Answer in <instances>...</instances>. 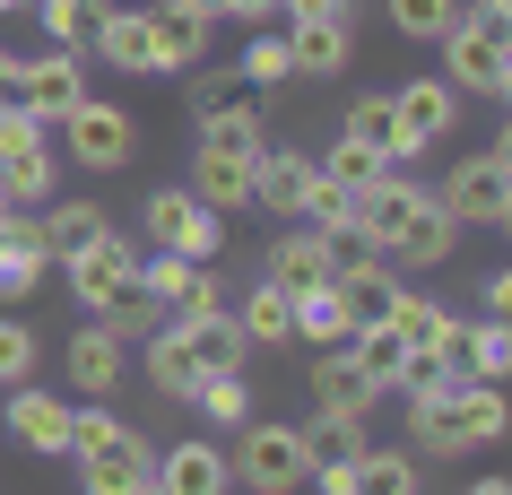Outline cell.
I'll use <instances>...</instances> for the list:
<instances>
[{
    "label": "cell",
    "mask_w": 512,
    "mask_h": 495,
    "mask_svg": "<svg viewBox=\"0 0 512 495\" xmlns=\"http://www.w3.org/2000/svg\"><path fill=\"white\" fill-rule=\"evenodd\" d=\"M452 244H460V226H452V209H443V200L426 192V209H417V218H408V235L391 252H382V261H391V270H443V261H452Z\"/></svg>",
    "instance_id": "44dd1931"
},
{
    "label": "cell",
    "mask_w": 512,
    "mask_h": 495,
    "mask_svg": "<svg viewBox=\"0 0 512 495\" xmlns=\"http://www.w3.org/2000/svg\"><path fill=\"white\" fill-rule=\"evenodd\" d=\"M270 148V131H261V105H235V113H209L200 131H191V157H235V165H252Z\"/></svg>",
    "instance_id": "d4e9b609"
},
{
    "label": "cell",
    "mask_w": 512,
    "mask_h": 495,
    "mask_svg": "<svg viewBox=\"0 0 512 495\" xmlns=\"http://www.w3.org/2000/svg\"><path fill=\"white\" fill-rule=\"evenodd\" d=\"M434 53H443V79H452V96H512V27H495V18H469L460 9L452 27L434 35Z\"/></svg>",
    "instance_id": "3957f363"
},
{
    "label": "cell",
    "mask_w": 512,
    "mask_h": 495,
    "mask_svg": "<svg viewBox=\"0 0 512 495\" xmlns=\"http://www.w3.org/2000/svg\"><path fill=\"white\" fill-rule=\"evenodd\" d=\"M44 139H53V131H44L27 105H0V165H9V157H27V148H44Z\"/></svg>",
    "instance_id": "bcb514c9"
},
{
    "label": "cell",
    "mask_w": 512,
    "mask_h": 495,
    "mask_svg": "<svg viewBox=\"0 0 512 495\" xmlns=\"http://www.w3.org/2000/svg\"><path fill=\"white\" fill-rule=\"evenodd\" d=\"M278 0H226V27H270Z\"/></svg>",
    "instance_id": "c3c4849f"
},
{
    "label": "cell",
    "mask_w": 512,
    "mask_h": 495,
    "mask_svg": "<svg viewBox=\"0 0 512 495\" xmlns=\"http://www.w3.org/2000/svg\"><path fill=\"white\" fill-rule=\"evenodd\" d=\"M460 374H469V383H504V374H512V330H504V313L460 322Z\"/></svg>",
    "instance_id": "f546056e"
},
{
    "label": "cell",
    "mask_w": 512,
    "mask_h": 495,
    "mask_svg": "<svg viewBox=\"0 0 512 495\" xmlns=\"http://www.w3.org/2000/svg\"><path fill=\"white\" fill-rule=\"evenodd\" d=\"M157 322H165V304L148 296L139 278H122V287H113V296L96 304V330H113L122 348H131V339H148V330H157Z\"/></svg>",
    "instance_id": "e575fe53"
},
{
    "label": "cell",
    "mask_w": 512,
    "mask_h": 495,
    "mask_svg": "<svg viewBox=\"0 0 512 495\" xmlns=\"http://www.w3.org/2000/svg\"><path fill=\"white\" fill-rule=\"evenodd\" d=\"M191 18H209V27H226V0H183Z\"/></svg>",
    "instance_id": "816d5d0a"
},
{
    "label": "cell",
    "mask_w": 512,
    "mask_h": 495,
    "mask_svg": "<svg viewBox=\"0 0 512 495\" xmlns=\"http://www.w3.org/2000/svg\"><path fill=\"white\" fill-rule=\"evenodd\" d=\"M313 174H322V183H339V192H365V183H374V174H382V157H365L356 139H330V148H322V165H313Z\"/></svg>",
    "instance_id": "f6af8a7d"
},
{
    "label": "cell",
    "mask_w": 512,
    "mask_h": 495,
    "mask_svg": "<svg viewBox=\"0 0 512 495\" xmlns=\"http://www.w3.org/2000/svg\"><path fill=\"white\" fill-rule=\"evenodd\" d=\"M183 409H200L217 435H235L243 417H252V383H243V365H235V374H200V391H191Z\"/></svg>",
    "instance_id": "74e56055"
},
{
    "label": "cell",
    "mask_w": 512,
    "mask_h": 495,
    "mask_svg": "<svg viewBox=\"0 0 512 495\" xmlns=\"http://www.w3.org/2000/svg\"><path fill=\"white\" fill-rule=\"evenodd\" d=\"M478 313H512V270H486L478 278Z\"/></svg>",
    "instance_id": "7dc6e473"
},
{
    "label": "cell",
    "mask_w": 512,
    "mask_h": 495,
    "mask_svg": "<svg viewBox=\"0 0 512 495\" xmlns=\"http://www.w3.org/2000/svg\"><path fill=\"white\" fill-rule=\"evenodd\" d=\"M61 461H79V495H148L157 487V443L139 435L131 417H113L105 400L70 409V452Z\"/></svg>",
    "instance_id": "6da1fadb"
},
{
    "label": "cell",
    "mask_w": 512,
    "mask_h": 495,
    "mask_svg": "<svg viewBox=\"0 0 512 495\" xmlns=\"http://www.w3.org/2000/svg\"><path fill=\"white\" fill-rule=\"evenodd\" d=\"M0 426H9V443H18V452H35V461H61V452H70V400H61V391H44V383H9Z\"/></svg>",
    "instance_id": "9c48e42d"
},
{
    "label": "cell",
    "mask_w": 512,
    "mask_h": 495,
    "mask_svg": "<svg viewBox=\"0 0 512 495\" xmlns=\"http://www.w3.org/2000/svg\"><path fill=\"white\" fill-rule=\"evenodd\" d=\"M61 365H70V383L87 391V400H113L122 391V365H131V348L113 339V330H70V348H61Z\"/></svg>",
    "instance_id": "d6986e66"
},
{
    "label": "cell",
    "mask_w": 512,
    "mask_h": 495,
    "mask_svg": "<svg viewBox=\"0 0 512 495\" xmlns=\"http://www.w3.org/2000/svg\"><path fill=\"white\" fill-rule=\"evenodd\" d=\"M139 348H148V383H157V400H191V391H200V365H191V348H183V330H174V322H157Z\"/></svg>",
    "instance_id": "4dcf8cb0"
},
{
    "label": "cell",
    "mask_w": 512,
    "mask_h": 495,
    "mask_svg": "<svg viewBox=\"0 0 512 495\" xmlns=\"http://www.w3.org/2000/svg\"><path fill=\"white\" fill-rule=\"evenodd\" d=\"M287 18H330V9H356V0H278Z\"/></svg>",
    "instance_id": "681fc988"
},
{
    "label": "cell",
    "mask_w": 512,
    "mask_h": 495,
    "mask_svg": "<svg viewBox=\"0 0 512 495\" xmlns=\"http://www.w3.org/2000/svg\"><path fill=\"white\" fill-rule=\"evenodd\" d=\"M304 192H313V157L270 139V148L252 157V209H270V218H304Z\"/></svg>",
    "instance_id": "2e32d148"
},
{
    "label": "cell",
    "mask_w": 512,
    "mask_h": 495,
    "mask_svg": "<svg viewBox=\"0 0 512 495\" xmlns=\"http://www.w3.org/2000/svg\"><path fill=\"white\" fill-rule=\"evenodd\" d=\"M348 495H426V469H417V452L365 443V452L348 461Z\"/></svg>",
    "instance_id": "cb8c5ba5"
},
{
    "label": "cell",
    "mask_w": 512,
    "mask_h": 495,
    "mask_svg": "<svg viewBox=\"0 0 512 495\" xmlns=\"http://www.w3.org/2000/svg\"><path fill=\"white\" fill-rule=\"evenodd\" d=\"M139 18H148V70H174V79H191V70L209 61V18H191L183 0H148Z\"/></svg>",
    "instance_id": "7c38bea8"
},
{
    "label": "cell",
    "mask_w": 512,
    "mask_h": 495,
    "mask_svg": "<svg viewBox=\"0 0 512 495\" xmlns=\"http://www.w3.org/2000/svg\"><path fill=\"white\" fill-rule=\"evenodd\" d=\"M382 322L408 339V357H460V313L443 296H426V287H408V278H400V296L382 304Z\"/></svg>",
    "instance_id": "8fae6325"
},
{
    "label": "cell",
    "mask_w": 512,
    "mask_h": 495,
    "mask_svg": "<svg viewBox=\"0 0 512 495\" xmlns=\"http://www.w3.org/2000/svg\"><path fill=\"white\" fill-rule=\"evenodd\" d=\"M148 495H165V487H148Z\"/></svg>",
    "instance_id": "6f0895ef"
},
{
    "label": "cell",
    "mask_w": 512,
    "mask_h": 495,
    "mask_svg": "<svg viewBox=\"0 0 512 495\" xmlns=\"http://www.w3.org/2000/svg\"><path fill=\"white\" fill-rule=\"evenodd\" d=\"M53 131H61V157L79 165V174H122V165L139 157V122L113 105V96H96V87H87L79 105L61 113Z\"/></svg>",
    "instance_id": "277c9868"
},
{
    "label": "cell",
    "mask_w": 512,
    "mask_h": 495,
    "mask_svg": "<svg viewBox=\"0 0 512 495\" xmlns=\"http://www.w3.org/2000/svg\"><path fill=\"white\" fill-rule=\"evenodd\" d=\"M469 18H495V27H512V0H478Z\"/></svg>",
    "instance_id": "f5cc1de1"
},
{
    "label": "cell",
    "mask_w": 512,
    "mask_h": 495,
    "mask_svg": "<svg viewBox=\"0 0 512 495\" xmlns=\"http://www.w3.org/2000/svg\"><path fill=\"white\" fill-rule=\"evenodd\" d=\"M339 348H348V357L365 365V374H374L382 391L400 383V365H408V339H400V330H391V322H356L348 339H339Z\"/></svg>",
    "instance_id": "8d00e7d4"
},
{
    "label": "cell",
    "mask_w": 512,
    "mask_h": 495,
    "mask_svg": "<svg viewBox=\"0 0 512 495\" xmlns=\"http://www.w3.org/2000/svg\"><path fill=\"white\" fill-rule=\"evenodd\" d=\"M79 96H87V53H61V44H44V53L18 61V96H9V105H27L35 122L53 131L61 113L79 105Z\"/></svg>",
    "instance_id": "ba28073f"
},
{
    "label": "cell",
    "mask_w": 512,
    "mask_h": 495,
    "mask_svg": "<svg viewBox=\"0 0 512 495\" xmlns=\"http://www.w3.org/2000/svg\"><path fill=\"white\" fill-rule=\"evenodd\" d=\"M157 487L165 495H235L226 443H217V435H183L174 452H157Z\"/></svg>",
    "instance_id": "5bb4252c"
},
{
    "label": "cell",
    "mask_w": 512,
    "mask_h": 495,
    "mask_svg": "<svg viewBox=\"0 0 512 495\" xmlns=\"http://www.w3.org/2000/svg\"><path fill=\"white\" fill-rule=\"evenodd\" d=\"M18 96V53H0V105Z\"/></svg>",
    "instance_id": "f907efd6"
},
{
    "label": "cell",
    "mask_w": 512,
    "mask_h": 495,
    "mask_svg": "<svg viewBox=\"0 0 512 495\" xmlns=\"http://www.w3.org/2000/svg\"><path fill=\"white\" fill-rule=\"evenodd\" d=\"M443 417H452V452H486V443H504L512 400H504V383H460L443 400Z\"/></svg>",
    "instance_id": "ac0fdd59"
},
{
    "label": "cell",
    "mask_w": 512,
    "mask_h": 495,
    "mask_svg": "<svg viewBox=\"0 0 512 495\" xmlns=\"http://www.w3.org/2000/svg\"><path fill=\"white\" fill-rule=\"evenodd\" d=\"M0 218H9V200H0Z\"/></svg>",
    "instance_id": "9f6ffc18"
},
{
    "label": "cell",
    "mask_w": 512,
    "mask_h": 495,
    "mask_svg": "<svg viewBox=\"0 0 512 495\" xmlns=\"http://www.w3.org/2000/svg\"><path fill=\"white\" fill-rule=\"evenodd\" d=\"M235 79L252 87V96H287V87H296V53H287V35H278V27H252V35H243Z\"/></svg>",
    "instance_id": "4316f807"
},
{
    "label": "cell",
    "mask_w": 512,
    "mask_h": 495,
    "mask_svg": "<svg viewBox=\"0 0 512 495\" xmlns=\"http://www.w3.org/2000/svg\"><path fill=\"white\" fill-rule=\"evenodd\" d=\"M87 53L105 61V70H122V79H148V18L122 9V0H105V9H96V35H87Z\"/></svg>",
    "instance_id": "ffe728a7"
},
{
    "label": "cell",
    "mask_w": 512,
    "mask_h": 495,
    "mask_svg": "<svg viewBox=\"0 0 512 495\" xmlns=\"http://www.w3.org/2000/svg\"><path fill=\"white\" fill-rule=\"evenodd\" d=\"M235 105H261L235 70H191V122H209V113H235Z\"/></svg>",
    "instance_id": "ee69618b"
},
{
    "label": "cell",
    "mask_w": 512,
    "mask_h": 495,
    "mask_svg": "<svg viewBox=\"0 0 512 495\" xmlns=\"http://www.w3.org/2000/svg\"><path fill=\"white\" fill-rule=\"evenodd\" d=\"M35 18H44V35H53L61 53H87V35H96V9L105 0H27Z\"/></svg>",
    "instance_id": "b9f144b4"
},
{
    "label": "cell",
    "mask_w": 512,
    "mask_h": 495,
    "mask_svg": "<svg viewBox=\"0 0 512 495\" xmlns=\"http://www.w3.org/2000/svg\"><path fill=\"white\" fill-rule=\"evenodd\" d=\"M434 200L452 209V226H478V235H495V226L512 218V157L504 139H486V148H469V157L434 183Z\"/></svg>",
    "instance_id": "5b68a950"
},
{
    "label": "cell",
    "mask_w": 512,
    "mask_h": 495,
    "mask_svg": "<svg viewBox=\"0 0 512 495\" xmlns=\"http://www.w3.org/2000/svg\"><path fill=\"white\" fill-rule=\"evenodd\" d=\"M226 469H235V487H252V495H296L304 478H313V452H304L296 417H243Z\"/></svg>",
    "instance_id": "7a4b0ae2"
},
{
    "label": "cell",
    "mask_w": 512,
    "mask_h": 495,
    "mask_svg": "<svg viewBox=\"0 0 512 495\" xmlns=\"http://www.w3.org/2000/svg\"><path fill=\"white\" fill-rule=\"evenodd\" d=\"M139 235H148L157 252H174V261H217V244H226V218H217V209L191 192V183H157V192L139 200Z\"/></svg>",
    "instance_id": "8992f818"
},
{
    "label": "cell",
    "mask_w": 512,
    "mask_h": 495,
    "mask_svg": "<svg viewBox=\"0 0 512 495\" xmlns=\"http://www.w3.org/2000/svg\"><path fill=\"white\" fill-rule=\"evenodd\" d=\"M469 495H512V487H504V478H478V487H469Z\"/></svg>",
    "instance_id": "db71d44e"
},
{
    "label": "cell",
    "mask_w": 512,
    "mask_h": 495,
    "mask_svg": "<svg viewBox=\"0 0 512 495\" xmlns=\"http://www.w3.org/2000/svg\"><path fill=\"white\" fill-rule=\"evenodd\" d=\"M53 192H61V157H53V139L0 165V200H9V209H44Z\"/></svg>",
    "instance_id": "1f68e13d"
},
{
    "label": "cell",
    "mask_w": 512,
    "mask_h": 495,
    "mask_svg": "<svg viewBox=\"0 0 512 495\" xmlns=\"http://www.w3.org/2000/svg\"><path fill=\"white\" fill-rule=\"evenodd\" d=\"M452 18H460V0H382V27H400L408 44H434Z\"/></svg>",
    "instance_id": "7bdbcfd3"
},
{
    "label": "cell",
    "mask_w": 512,
    "mask_h": 495,
    "mask_svg": "<svg viewBox=\"0 0 512 495\" xmlns=\"http://www.w3.org/2000/svg\"><path fill=\"white\" fill-rule=\"evenodd\" d=\"M443 400H452V391H408V443H417L426 461H460V452H452V417H443Z\"/></svg>",
    "instance_id": "f35d334b"
},
{
    "label": "cell",
    "mask_w": 512,
    "mask_h": 495,
    "mask_svg": "<svg viewBox=\"0 0 512 495\" xmlns=\"http://www.w3.org/2000/svg\"><path fill=\"white\" fill-rule=\"evenodd\" d=\"M243 330V348H287L296 339V304H287V287H270V278H252L243 287V304H226Z\"/></svg>",
    "instance_id": "603a6c76"
},
{
    "label": "cell",
    "mask_w": 512,
    "mask_h": 495,
    "mask_svg": "<svg viewBox=\"0 0 512 495\" xmlns=\"http://www.w3.org/2000/svg\"><path fill=\"white\" fill-rule=\"evenodd\" d=\"M105 200H44V218H35V235H44V252H53V261H61V252H79L87 244V235H105Z\"/></svg>",
    "instance_id": "d6a6232c"
},
{
    "label": "cell",
    "mask_w": 512,
    "mask_h": 495,
    "mask_svg": "<svg viewBox=\"0 0 512 495\" xmlns=\"http://www.w3.org/2000/svg\"><path fill=\"white\" fill-rule=\"evenodd\" d=\"M44 270H53V252H44V235H35V218L9 209V226H0V313L27 304L35 287H44Z\"/></svg>",
    "instance_id": "e0dca14e"
},
{
    "label": "cell",
    "mask_w": 512,
    "mask_h": 495,
    "mask_svg": "<svg viewBox=\"0 0 512 495\" xmlns=\"http://www.w3.org/2000/svg\"><path fill=\"white\" fill-rule=\"evenodd\" d=\"M304 391H313V409H339V417H374V400H382V383L348 357V348H313Z\"/></svg>",
    "instance_id": "9a60e30c"
},
{
    "label": "cell",
    "mask_w": 512,
    "mask_h": 495,
    "mask_svg": "<svg viewBox=\"0 0 512 495\" xmlns=\"http://www.w3.org/2000/svg\"><path fill=\"white\" fill-rule=\"evenodd\" d=\"M287 53H296V79H339V70L356 61V9L287 18Z\"/></svg>",
    "instance_id": "4fadbf2b"
},
{
    "label": "cell",
    "mask_w": 512,
    "mask_h": 495,
    "mask_svg": "<svg viewBox=\"0 0 512 495\" xmlns=\"http://www.w3.org/2000/svg\"><path fill=\"white\" fill-rule=\"evenodd\" d=\"M191 192L209 200L217 218H235V209H252V165H235V157H191Z\"/></svg>",
    "instance_id": "d590c367"
},
{
    "label": "cell",
    "mask_w": 512,
    "mask_h": 495,
    "mask_svg": "<svg viewBox=\"0 0 512 495\" xmlns=\"http://www.w3.org/2000/svg\"><path fill=\"white\" fill-rule=\"evenodd\" d=\"M35 357H44V339H35V322L9 304V313H0V391H9V383H35Z\"/></svg>",
    "instance_id": "60d3db41"
},
{
    "label": "cell",
    "mask_w": 512,
    "mask_h": 495,
    "mask_svg": "<svg viewBox=\"0 0 512 495\" xmlns=\"http://www.w3.org/2000/svg\"><path fill=\"white\" fill-rule=\"evenodd\" d=\"M330 287L348 296V313H356V322H382V304L400 296V270H391L382 252H365V261H339V270H330Z\"/></svg>",
    "instance_id": "83f0119b"
},
{
    "label": "cell",
    "mask_w": 512,
    "mask_h": 495,
    "mask_svg": "<svg viewBox=\"0 0 512 495\" xmlns=\"http://www.w3.org/2000/svg\"><path fill=\"white\" fill-rule=\"evenodd\" d=\"M174 330H183V348H191V365H200V374H235V365H243L235 313H200V322H174Z\"/></svg>",
    "instance_id": "836d02e7"
},
{
    "label": "cell",
    "mask_w": 512,
    "mask_h": 495,
    "mask_svg": "<svg viewBox=\"0 0 512 495\" xmlns=\"http://www.w3.org/2000/svg\"><path fill=\"white\" fill-rule=\"evenodd\" d=\"M61 278H70V296H79L87 313H96V304H105L113 287H122V278H139V244L105 226V235H87L79 252H61Z\"/></svg>",
    "instance_id": "30bf717a"
},
{
    "label": "cell",
    "mask_w": 512,
    "mask_h": 495,
    "mask_svg": "<svg viewBox=\"0 0 512 495\" xmlns=\"http://www.w3.org/2000/svg\"><path fill=\"white\" fill-rule=\"evenodd\" d=\"M339 139H356L365 157H382V165H408V148H400V122H391V96H348V113H339Z\"/></svg>",
    "instance_id": "484cf974"
},
{
    "label": "cell",
    "mask_w": 512,
    "mask_h": 495,
    "mask_svg": "<svg viewBox=\"0 0 512 495\" xmlns=\"http://www.w3.org/2000/svg\"><path fill=\"white\" fill-rule=\"evenodd\" d=\"M460 105H469V96H452V79H443V70H426V79H408V87H391V122H400V148H408V157L443 148V139L460 131Z\"/></svg>",
    "instance_id": "52a82bcc"
},
{
    "label": "cell",
    "mask_w": 512,
    "mask_h": 495,
    "mask_svg": "<svg viewBox=\"0 0 512 495\" xmlns=\"http://www.w3.org/2000/svg\"><path fill=\"white\" fill-rule=\"evenodd\" d=\"M304 435V452H313V461H348V452H365V417H339V409H313L296 426Z\"/></svg>",
    "instance_id": "ab89813d"
},
{
    "label": "cell",
    "mask_w": 512,
    "mask_h": 495,
    "mask_svg": "<svg viewBox=\"0 0 512 495\" xmlns=\"http://www.w3.org/2000/svg\"><path fill=\"white\" fill-rule=\"evenodd\" d=\"M261 278L270 287H313V278H330V252H322V226H304V218H287V235H270V261H261Z\"/></svg>",
    "instance_id": "7402d4cb"
},
{
    "label": "cell",
    "mask_w": 512,
    "mask_h": 495,
    "mask_svg": "<svg viewBox=\"0 0 512 495\" xmlns=\"http://www.w3.org/2000/svg\"><path fill=\"white\" fill-rule=\"evenodd\" d=\"M9 9H27V0H0V18H9Z\"/></svg>",
    "instance_id": "11a10c76"
},
{
    "label": "cell",
    "mask_w": 512,
    "mask_h": 495,
    "mask_svg": "<svg viewBox=\"0 0 512 495\" xmlns=\"http://www.w3.org/2000/svg\"><path fill=\"white\" fill-rule=\"evenodd\" d=\"M296 339H313V348H339V339H348L356 330V313H348V296H339V287H330V278H313V287H296Z\"/></svg>",
    "instance_id": "f1b7e54d"
}]
</instances>
